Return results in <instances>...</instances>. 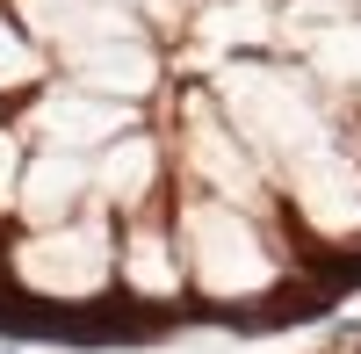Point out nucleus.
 I'll list each match as a JSON object with an SVG mask.
<instances>
[{"instance_id": "nucleus-1", "label": "nucleus", "mask_w": 361, "mask_h": 354, "mask_svg": "<svg viewBox=\"0 0 361 354\" xmlns=\"http://www.w3.org/2000/svg\"><path fill=\"white\" fill-rule=\"evenodd\" d=\"M0 80H29V58H22L8 37H0Z\"/></svg>"}, {"instance_id": "nucleus-2", "label": "nucleus", "mask_w": 361, "mask_h": 354, "mask_svg": "<svg viewBox=\"0 0 361 354\" xmlns=\"http://www.w3.org/2000/svg\"><path fill=\"white\" fill-rule=\"evenodd\" d=\"M8 181H15V145L0 138V202H8Z\"/></svg>"}]
</instances>
